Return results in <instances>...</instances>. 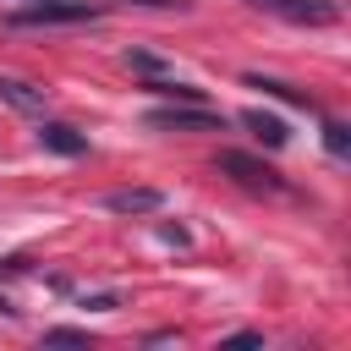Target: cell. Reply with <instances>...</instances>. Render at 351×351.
I'll list each match as a JSON object with an SVG mask.
<instances>
[{
	"mask_svg": "<svg viewBox=\"0 0 351 351\" xmlns=\"http://www.w3.org/2000/svg\"><path fill=\"white\" fill-rule=\"evenodd\" d=\"M214 170H225L230 181H241L247 192H285V181L263 165V159H252V154H236V148H219V159H214Z\"/></svg>",
	"mask_w": 351,
	"mask_h": 351,
	"instance_id": "obj_3",
	"label": "cell"
},
{
	"mask_svg": "<svg viewBox=\"0 0 351 351\" xmlns=\"http://www.w3.org/2000/svg\"><path fill=\"white\" fill-rule=\"evenodd\" d=\"M126 66H132V71H143V77H154V82H159V77H170V66H165L159 55H148V49H132V55H126Z\"/></svg>",
	"mask_w": 351,
	"mask_h": 351,
	"instance_id": "obj_10",
	"label": "cell"
},
{
	"mask_svg": "<svg viewBox=\"0 0 351 351\" xmlns=\"http://www.w3.org/2000/svg\"><path fill=\"white\" fill-rule=\"evenodd\" d=\"M241 126H247L258 143H269V148H285V143H291V126H285L280 115H269V110H247Z\"/></svg>",
	"mask_w": 351,
	"mask_h": 351,
	"instance_id": "obj_8",
	"label": "cell"
},
{
	"mask_svg": "<svg viewBox=\"0 0 351 351\" xmlns=\"http://www.w3.org/2000/svg\"><path fill=\"white\" fill-rule=\"evenodd\" d=\"M225 346H263V335L258 329H236V335H225Z\"/></svg>",
	"mask_w": 351,
	"mask_h": 351,
	"instance_id": "obj_13",
	"label": "cell"
},
{
	"mask_svg": "<svg viewBox=\"0 0 351 351\" xmlns=\"http://www.w3.org/2000/svg\"><path fill=\"white\" fill-rule=\"evenodd\" d=\"M252 88H263V93H274V99H285V104H296V110H318L302 88H291V82H280V77H247Z\"/></svg>",
	"mask_w": 351,
	"mask_h": 351,
	"instance_id": "obj_9",
	"label": "cell"
},
{
	"mask_svg": "<svg viewBox=\"0 0 351 351\" xmlns=\"http://www.w3.org/2000/svg\"><path fill=\"white\" fill-rule=\"evenodd\" d=\"M104 208L110 214H154V208H165V192L159 186H115L104 197Z\"/></svg>",
	"mask_w": 351,
	"mask_h": 351,
	"instance_id": "obj_6",
	"label": "cell"
},
{
	"mask_svg": "<svg viewBox=\"0 0 351 351\" xmlns=\"http://www.w3.org/2000/svg\"><path fill=\"white\" fill-rule=\"evenodd\" d=\"M148 126L154 132H225V121L208 110V104H165V110H148Z\"/></svg>",
	"mask_w": 351,
	"mask_h": 351,
	"instance_id": "obj_2",
	"label": "cell"
},
{
	"mask_svg": "<svg viewBox=\"0 0 351 351\" xmlns=\"http://www.w3.org/2000/svg\"><path fill=\"white\" fill-rule=\"evenodd\" d=\"M38 148H49V154H60V159H77V154H88V137L77 132V126H66V121H38Z\"/></svg>",
	"mask_w": 351,
	"mask_h": 351,
	"instance_id": "obj_5",
	"label": "cell"
},
{
	"mask_svg": "<svg viewBox=\"0 0 351 351\" xmlns=\"http://www.w3.org/2000/svg\"><path fill=\"white\" fill-rule=\"evenodd\" d=\"M0 104H11V110H22V115H38V110L49 104V93H44L38 82H22V77H0Z\"/></svg>",
	"mask_w": 351,
	"mask_h": 351,
	"instance_id": "obj_7",
	"label": "cell"
},
{
	"mask_svg": "<svg viewBox=\"0 0 351 351\" xmlns=\"http://www.w3.org/2000/svg\"><path fill=\"white\" fill-rule=\"evenodd\" d=\"M324 148H329L335 159H346V154H351V132H346L340 121H329V126H324Z\"/></svg>",
	"mask_w": 351,
	"mask_h": 351,
	"instance_id": "obj_11",
	"label": "cell"
},
{
	"mask_svg": "<svg viewBox=\"0 0 351 351\" xmlns=\"http://www.w3.org/2000/svg\"><path fill=\"white\" fill-rule=\"evenodd\" d=\"M44 346H88V329H44Z\"/></svg>",
	"mask_w": 351,
	"mask_h": 351,
	"instance_id": "obj_12",
	"label": "cell"
},
{
	"mask_svg": "<svg viewBox=\"0 0 351 351\" xmlns=\"http://www.w3.org/2000/svg\"><path fill=\"white\" fill-rule=\"evenodd\" d=\"M99 5L88 0H33L27 11H11L5 27H71V22H93Z\"/></svg>",
	"mask_w": 351,
	"mask_h": 351,
	"instance_id": "obj_1",
	"label": "cell"
},
{
	"mask_svg": "<svg viewBox=\"0 0 351 351\" xmlns=\"http://www.w3.org/2000/svg\"><path fill=\"white\" fill-rule=\"evenodd\" d=\"M247 5H258V11H269L280 22H296V27H329L340 16L335 0H247Z\"/></svg>",
	"mask_w": 351,
	"mask_h": 351,
	"instance_id": "obj_4",
	"label": "cell"
},
{
	"mask_svg": "<svg viewBox=\"0 0 351 351\" xmlns=\"http://www.w3.org/2000/svg\"><path fill=\"white\" fill-rule=\"evenodd\" d=\"M126 5H148V11H186V0H126Z\"/></svg>",
	"mask_w": 351,
	"mask_h": 351,
	"instance_id": "obj_14",
	"label": "cell"
}]
</instances>
